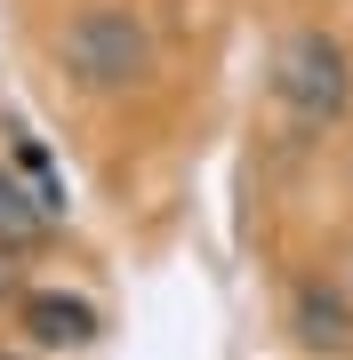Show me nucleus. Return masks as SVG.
<instances>
[{
	"instance_id": "nucleus-5",
	"label": "nucleus",
	"mask_w": 353,
	"mask_h": 360,
	"mask_svg": "<svg viewBox=\"0 0 353 360\" xmlns=\"http://www.w3.org/2000/svg\"><path fill=\"white\" fill-rule=\"evenodd\" d=\"M49 232H56V208L40 193H25L16 168H0V257H25V248H40Z\"/></svg>"
},
{
	"instance_id": "nucleus-7",
	"label": "nucleus",
	"mask_w": 353,
	"mask_h": 360,
	"mask_svg": "<svg viewBox=\"0 0 353 360\" xmlns=\"http://www.w3.org/2000/svg\"><path fill=\"white\" fill-rule=\"evenodd\" d=\"M0 360H25V352H0Z\"/></svg>"
},
{
	"instance_id": "nucleus-1",
	"label": "nucleus",
	"mask_w": 353,
	"mask_h": 360,
	"mask_svg": "<svg viewBox=\"0 0 353 360\" xmlns=\"http://www.w3.org/2000/svg\"><path fill=\"white\" fill-rule=\"evenodd\" d=\"M56 65H65L73 89L89 96H120L153 72V25L137 8H80L65 32H56Z\"/></svg>"
},
{
	"instance_id": "nucleus-6",
	"label": "nucleus",
	"mask_w": 353,
	"mask_h": 360,
	"mask_svg": "<svg viewBox=\"0 0 353 360\" xmlns=\"http://www.w3.org/2000/svg\"><path fill=\"white\" fill-rule=\"evenodd\" d=\"M0 296H8V264H0Z\"/></svg>"
},
{
	"instance_id": "nucleus-2",
	"label": "nucleus",
	"mask_w": 353,
	"mask_h": 360,
	"mask_svg": "<svg viewBox=\"0 0 353 360\" xmlns=\"http://www.w3.org/2000/svg\"><path fill=\"white\" fill-rule=\"evenodd\" d=\"M273 96L305 120V129L345 120V104H353V65H345V49H337L321 25L281 32V49H273Z\"/></svg>"
},
{
	"instance_id": "nucleus-4",
	"label": "nucleus",
	"mask_w": 353,
	"mask_h": 360,
	"mask_svg": "<svg viewBox=\"0 0 353 360\" xmlns=\"http://www.w3.org/2000/svg\"><path fill=\"white\" fill-rule=\"evenodd\" d=\"M16 321H25V336L40 352H80V345H97V304L89 296H56V288H32L25 304H16Z\"/></svg>"
},
{
	"instance_id": "nucleus-3",
	"label": "nucleus",
	"mask_w": 353,
	"mask_h": 360,
	"mask_svg": "<svg viewBox=\"0 0 353 360\" xmlns=\"http://www.w3.org/2000/svg\"><path fill=\"white\" fill-rule=\"evenodd\" d=\"M289 336L321 360H345L353 352V304L337 281H297L289 288Z\"/></svg>"
}]
</instances>
